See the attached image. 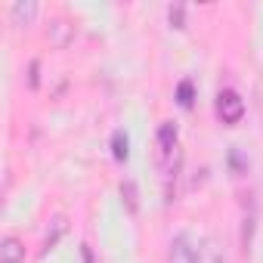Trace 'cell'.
<instances>
[{
    "label": "cell",
    "instance_id": "3",
    "mask_svg": "<svg viewBox=\"0 0 263 263\" xmlns=\"http://www.w3.org/2000/svg\"><path fill=\"white\" fill-rule=\"evenodd\" d=\"M34 16H37L34 0H19V4H13V10H10V19H13L16 28H28L34 22Z\"/></svg>",
    "mask_w": 263,
    "mask_h": 263
},
{
    "label": "cell",
    "instance_id": "2",
    "mask_svg": "<svg viewBox=\"0 0 263 263\" xmlns=\"http://www.w3.org/2000/svg\"><path fill=\"white\" fill-rule=\"evenodd\" d=\"M217 118L223 124H238L245 118V99L235 93V90H220L217 93Z\"/></svg>",
    "mask_w": 263,
    "mask_h": 263
},
{
    "label": "cell",
    "instance_id": "13",
    "mask_svg": "<svg viewBox=\"0 0 263 263\" xmlns=\"http://www.w3.org/2000/svg\"><path fill=\"white\" fill-rule=\"evenodd\" d=\"M28 84H31V87L41 84V62H31V78H28Z\"/></svg>",
    "mask_w": 263,
    "mask_h": 263
},
{
    "label": "cell",
    "instance_id": "4",
    "mask_svg": "<svg viewBox=\"0 0 263 263\" xmlns=\"http://www.w3.org/2000/svg\"><path fill=\"white\" fill-rule=\"evenodd\" d=\"M0 263H25V245L16 235H7L0 241Z\"/></svg>",
    "mask_w": 263,
    "mask_h": 263
},
{
    "label": "cell",
    "instance_id": "12",
    "mask_svg": "<svg viewBox=\"0 0 263 263\" xmlns=\"http://www.w3.org/2000/svg\"><path fill=\"white\" fill-rule=\"evenodd\" d=\"M229 161H232V167H235V174H238V177L248 171V161L241 158V152H238V149H232V152H229Z\"/></svg>",
    "mask_w": 263,
    "mask_h": 263
},
{
    "label": "cell",
    "instance_id": "1",
    "mask_svg": "<svg viewBox=\"0 0 263 263\" xmlns=\"http://www.w3.org/2000/svg\"><path fill=\"white\" fill-rule=\"evenodd\" d=\"M177 155V124L164 121L158 127V137H155V158L164 171H171V161Z\"/></svg>",
    "mask_w": 263,
    "mask_h": 263
},
{
    "label": "cell",
    "instance_id": "6",
    "mask_svg": "<svg viewBox=\"0 0 263 263\" xmlns=\"http://www.w3.org/2000/svg\"><path fill=\"white\" fill-rule=\"evenodd\" d=\"M195 257H198V263H223V251L217 248L214 238H201L195 245Z\"/></svg>",
    "mask_w": 263,
    "mask_h": 263
},
{
    "label": "cell",
    "instance_id": "10",
    "mask_svg": "<svg viewBox=\"0 0 263 263\" xmlns=\"http://www.w3.org/2000/svg\"><path fill=\"white\" fill-rule=\"evenodd\" d=\"M177 102H180V108H192V105H195V87H192V81H180V87H177Z\"/></svg>",
    "mask_w": 263,
    "mask_h": 263
},
{
    "label": "cell",
    "instance_id": "9",
    "mask_svg": "<svg viewBox=\"0 0 263 263\" xmlns=\"http://www.w3.org/2000/svg\"><path fill=\"white\" fill-rule=\"evenodd\" d=\"M121 195H124V201H127V211H130V214H137V211H140V192H137V186L130 183V180H124V183H121Z\"/></svg>",
    "mask_w": 263,
    "mask_h": 263
},
{
    "label": "cell",
    "instance_id": "7",
    "mask_svg": "<svg viewBox=\"0 0 263 263\" xmlns=\"http://www.w3.org/2000/svg\"><path fill=\"white\" fill-rule=\"evenodd\" d=\"M111 158L118 164H124L130 158V137L124 134V130H115V134H111Z\"/></svg>",
    "mask_w": 263,
    "mask_h": 263
},
{
    "label": "cell",
    "instance_id": "5",
    "mask_svg": "<svg viewBox=\"0 0 263 263\" xmlns=\"http://www.w3.org/2000/svg\"><path fill=\"white\" fill-rule=\"evenodd\" d=\"M171 263H198L195 248H192V241L186 235H177L171 241Z\"/></svg>",
    "mask_w": 263,
    "mask_h": 263
},
{
    "label": "cell",
    "instance_id": "8",
    "mask_svg": "<svg viewBox=\"0 0 263 263\" xmlns=\"http://www.w3.org/2000/svg\"><path fill=\"white\" fill-rule=\"evenodd\" d=\"M65 229H68V220L59 214V217H53V229L47 232V238H44V248H41V254H47V251H53L56 248V241L65 235Z\"/></svg>",
    "mask_w": 263,
    "mask_h": 263
},
{
    "label": "cell",
    "instance_id": "14",
    "mask_svg": "<svg viewBox=\"0 0 263 263\" xmlns=\"http://www.w3.org/2000/svg\"><path fill=\"white\" fill-rule=\"evenodd\" d=\"M81 260H84V263H96V260H93V251H90L87 245L81 248Z\"/></svg>",
    "mask_w": 263,
    "mask_h": 263
},
{
    "label": "cell",
    "instance_id": "11",
    "mask_svg": "<svg viewBox=\"0 0 263 263\" xmlns=\"http://www.w3.org/2000/svg\"><path fill=\"white\" fill-rule=\"evenodd\" d=\"M167 19H171L174 28H186V7H180V4L171 7V10H167Z\"/></svg>",
    "mask_w": 263,
    "mask_h": 263
}]
</instances>
